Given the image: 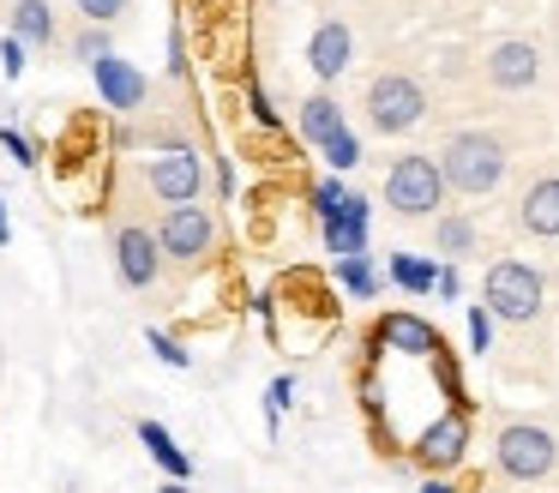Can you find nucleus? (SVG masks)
<instances>
[{"label": "nucleus", "mask_w": 559, "mask_h": 493, "mask_svg": "<svg viewBox=\"0 0 559 493\" xmlns=\"http://www.w3.org/2000/svg\"><path fill=\"white\" fill-rule=\"evenodd\" d=\"M181 72H187V31L169 24V79H181Z\"/></svg>", "instance_id": "obj_33"}, {"label": "nucleus", "mask_w": 559, "mask_h": 493, "mask_svg": "<svg viewBox=\"0 0 559 493\" xmlns=\"http://www.w3.org/2000/svg\"><path fill=\"white\" fill-rule=\"evenodd\" d=\"M542 295H547V277L535 271L530 259H499V265H487V277H481V307L506 325L542 319Z\"/></svg>", "instance_id": "obj_2"}, {"label": "nucleus", "mask_w": 559, "mask_h": 493, "mask_svg": "<svg viewBox=\"0 0 559 493\" xmlns=\"http://www.w3.org/2000/svg\"><path fill=\"white\" fill-rule=\"evenodd\" d=\"M469 349H475V355L493 349V313H487V307H469Z\"/></svg>", "instance_id": "obj_31"}, {"label": "nucleus", "mask_w": 559, "mask_h": 493, "mask_svg": "<svg viewBox=\"0 0 559 493\" xmlns=\"http://www.w3.org/2000/svg\"><path fill=\"white\" fill-rule=\"evenodd\" d=\"M433 379H439V391L451 397V409H469V391H463V373H457V355H451V349L433 355Z\"/></svg>", "instance_id": "obj_25"}, {"label": "nucleus", "mask_w": 559, "mask_h": 493, "mask_svg": "<svg viewBox=\"0 0 559 493\" xmlns=\"http://www.w3.org/2000/svg\"><path fill=\"white\" fill-rule=\"evenodd\" d=\"M13 240V211H7V199H0V247Z\"/></svg>", "instance_id": "obj_37"}, {"label": "nucleus", "mask_w": 559, "mask_h": 493, "mask_svg": "<svg viewBox=\"0 0 559 493\" xmlns=\"http://www.w3.org/2000/svg\"><path fill=\"white\" fill-rule=\"evenodd\" d=\"M163 240H157V228H145V223H121L115 228V271H121V283L127 289H151L157 283V271H163Z\"/></svg>", "instance_id": "obj_9"}, {"label": "nucleus", "mask_w": 559, "mask_h": 493, "mask_svg": "<svg viewBox=\"0 0 559 493\" xmlns=\"http://www.w3.org/2000/svg\"><path fill=\"white\" fill-rule=\"evenodd\" d=\"M439 301H457L463 295V277H457V265H439V289H433Z\"/></svg>", "instance_id": "obj_34"}, {"label": "nucleus", "mask_w": 559, "mask_h": 493, "mask_svg": "<svg viewBox=\"0 0 559 493\" xmlns=\"http://www.w3.org/2000/svg\"><path fill=\"white\" fill-rule=\"evenodd\" d=\"M145 187L163 204H199V192H205V156L193 144H169L163 156L145 163Z\"/></svg>", "instance_id": "obj_7"}, {"label": "nucleus", "mask_w": 559, "mask_h": 493, "mask_svg": "<svg viewBox=\"0 0 559 493\" xmlns=\"http://www.w3.org/2000/svg\"><path fill=\"white\" fill-rule=\"evenodd\" d=\"M493 463L506 481H547L559 463V439L542 421H506L493 439Z\"/></svg>", "instance_id": "obj_3"}, {"label": "nucleus", "mask_w": 559, "mask_h": 493, "mask_svg": "<svg viewBox=\"0 0 559 493\" xmlns=\"http://www.w3.org/2000/svg\"><path fill=\"white\" fill-rule=\"evenodd\" d=\"M139 445H145L151 463H157L169 481H193V457H187L181 445H175V433L163 427V421H139Z\"/></svg>", "instance_id": "obj_17"}, {"label": "nucleus", "mask_w": 559, "mask_h": 493, "mask_svg": "<svg viewBox=\"0 0 559 493\" xmlns=\"http://www.w3.org/2000/svg\"><path fill=\"white\" fill-rule=\"evenodd\" d=\"M415 463L427 469V476H451V469L469 457V409H445V415H433L421 433H415Z\"/></svg>", "instance_id": "obj_8"}, {"label": "nucleus", "mask_w": 559, "mask_h": 493, "mask_svg": "<svg viewBox=\"0 0 559 493\" xmlns=\"http://www.w3.org/2000/svg\"><path fill=\"white\" fill-rule=\"evenodd\" d=\"M145 349H151V355L163 361V367H175V373H187V367H193V355H187V349L175 343L169 331H157V325H151V331H145Z\"/></svg>", "instance_id": "obj_28"}, {"label": "nucleus", "mask_w": 559, "mask_h": 493, "mask_svg": "<svg viewBox=\"0 0 559 493\" xmlns=\"http://www.w3.org/2000/svg\"><path fill=\"white\" fill-rule=\"evenodd\" d=\"M343 127H349V120H343V103H337L331 91H313V96L301 103V139H307V144H319V151H325V144L337 139Z\"/></svg>", "instance_id": "obj_18"}, {"label": "nucleus", "mask_w": 559, "mask_h": 493, "mask_svg": "<svg viewBox=\"0 0 559 493\" xmlns=\"http://www.w3.org/2000/svg\"><path fill=\"white\" fill-rule=\"evenodd\" d=\"M103 55H115V48H109V24H85V31L73 36V60H79V67H97Z\"/></svg>", "instance_id": "obj_27"}, {"label": "nucleus", "mask_w": 559, "mask_h": 493, "mask_svg": "<svg viewBox=\"0 0 559 493\" xmlns=\"http://www.w3.org/2000/svg\"><path fill=\"white\" fill-rule=\"evenodd\" d=\"M253 319L265 325L271 337H277V295H253Z\"/></svg>", "instance_id": "obj_35"}, {"label": "nucleus", "mask_w": 559, "mask_h": 493, "mask_svg": "<svg viewBox=\"0 0 559 493\" xmlns=\"http://www.w3.org/2000/svg\"><path fill=\"white\" fill-rule=\"evenodd\" d=\"M157 240H163V253H169V259L199 265V259H211V253H217V216H211L205 204H169V211H163V223H157Z\"/></svg>", "instance_id": "obj_6"}, {"label": "nucleus", "mask_w": 559, "mask_h": 493, "mask_svg": "<svg viewBox=\"0 0 559 493\" xmlns=\"http://www.w3.org/2000/svg\"><path fill=\"white\" fill-rule=\"evenodd\" d=\"M307 204H313V216L319 223H331V216L349 204V187H343L337 175H325V180H313V192H307Z\"/></svg>", "instance_id": "obj_23"}, {"label": "nucleus", "mask_w": 559, "mask_h": 493, "mask_svg": "<svg viewBox=\"0 0 559 493\" xmlns=\"http://www.w3.org/2000/svg\"><path fill=\"white\" fill-rule=\"evenodd\" d=\"M518 223L535 240H559V175L530 180V192L518 199Z\"/></svg>", "instance_id": "obj_15"}, {"label": "nucleus", "mask_w": 559, "mask_h": 493, "mask_svg": "<svg viewBox=\"0 0 559 493\" xmlns=\"http://www.w3.org/2000/svg\"><path fill=\"white\" fill-rule=\"evenodd\" d=\"M79 12H85V24H115L127 12V0H79Z\"/></svg>", "instance_id": "obj_32"}, {"label": "nucleus", "mask_w": 559, "mask_h": 493, "mask_svg": "<svg viewBox=\"0 0 559 493\" xmlns=\"http://www.w3.org/2000/svg\"><path fill=\"white\" fill-rule=\"evenodd\" d=\"M331 277H337V289H343L349 301H373V295H379L373 253H355V259H337V265H331Z\"/></svg>", "instance_id": "obj_21"}, {"label": "nucleus", "mask_w": 559, "mask_h": 493, "mask_svg": "<svg viewBox=\"0 0 559 493\" xmlns=\"http://www.w3.org/2000/svg\"><path fill=\"white\" fill-rule=\"evenodd\" d=\"M481 67H487V84H493V91H530V84L542 79V48L523 43V36H506V43L487 48Z\"/></svg>", "instance_id": "obj_11"}, {"label": "nucleus", "mask_w": 559, "mask_h": 493, "mask_svg": "<svg viewBox=\"0 0 559 493\" xmlns=\"http://www.w3.org/2000/svg\"><path fill=\"white\" fill-rule=\"evenodd\" d=\"M0 151L13 156L19 168H37V144H31V139H25V132H19V127H0Z\"/></svg>", "instance_id": "obj_29"}, {"label": "nucleus", "mask_w": 559, "mask_h": 493, "mask_svg": "<svg viewBox=\"0 0 559 493\" xmlns=\"http://www.w3.org/2000/svg\"><path fill=\"white\" fill-rule=\"evenodd\" d=\"M157 493H193V481H163Z\"/></svg>", "instance_id": "obj_38"}, {"label": "nucleus", "mask_w": 559, "mask_h": 493, "mask_svg": "<svg viewBox=\"0 0 559 493\" xmlns=\"http://www.w3.org/2000/svg\"><path fill=\"white\" fill-rule=\"evenodd\" d=\"M367 361H379L385 349H397V355H415V361H433L439 349H445V337L433 331V325L421 319V313H385V319L373 325V337H367Z\"/></svg>", "instance_id": "obj_10"}, {"label": "nucleus", "mask_w": 559, "mask_h": 493, "mask_svg": "<svg viewBox=\"0 0 559 493\" xmlns=\"http://www.w3.org/2000/svg\"><path fill=\"white\" fill-rule=\"evenodd\" d=\"M91 79H97L103 108H115V115H133V108L145 103V72H139L133 60H121V55H103L97 67H91Z\"/></svg>", "instance_id": "obj_13"}, {"label": "nucleus", "mask_w": 559, "mask_h": 493, "mask_svg": "<svg viewBox=\"0 0 559 493\" xmlns=\"http://www.w3.org/2000/svg\"><path fill=\"white\" fill-rule=\"evenodd\" d=\"M241 96H247V120H253L259 132H277V127H283L277 103H271V91H265L259 79H247V84H241Z\"/></svg>", "instance_id": "obj_22"}, {"label": "nucleus", "mask_w": 559, "mask_h": 493, "mask_svg": "<svg viewBox=\"0 0 559 493\" xmlns=\"http://www.w3.org/2000/svg\"><path fill=\"white\" fill-rule=\"evenodd\" d=\"M367 223H373V199H367V192H349V204H343L331 223H319L331 259H355V253H367Z\"/></svg>", "instance_id": "obj_14"}, {"label": "nucleus", "mask_w": 559, "mask_h": 493, "mask_svg": "<svg viewBox=\"0 0 559 493\" xmlns=\"http://www.w3.org/2000/svg\"><path fill=\"white\" fill-rule=\"evenodd\" d=\"M385 204L397 216H433L439 204H445V168H439V156H397V163L385 168Z\"/></svg>", "instance_id": "obj_4"}, {"label": "nucleus", "mask_w": 559, "mask_h": 493, "mask_svg": "<svg viewBox=\"0 0 559 493\" xmlns=\"http://www.w3.org/2000/svg\"><path fill=\"white\" fill-rule=\"evenodd\" d=\"M319 156H325V168H331V175H349V168L361 163V139H355V127H343L337 139H331L325 151H319Z\"/></svg>", "instance_id": "obj_24"}, {"label": "nucleus", "mask_w": 559, "mask_h": 493, "mask_svg": "<svg viewBox=\"0 0 559 493\" xmlns=\"http://www.w3.org/2000/svg\"><path fill=\"white\" fill-rule=\"evenodd\" d=\"M506 144L493 139V132L481 127H463L445 139V151H439V168H445V187L463 192V199H481V192H493L499 180H506Z\"/></svg>", "instance_id": "obj_1"}, {"label": "nucleus", "mask_w": 559, "mask_h": 493, "mask_svg": "<svg viewBox=\"0 0 559 493\" xmlns=\"http://www.w3.org/2000/svg\"><path fill=\"white\" fill-rule=\"evenodd\" d=\"M7 31H13L19 43H31V48H55V43H61V24H55L49 0H13Z\"/></svg>", "instance_id": "obj_16"}, {"label": "nucleus", "mask_w": 559, "mask_h": 493, "mask_svg": "<svg viewBox=\"0 0 559 493\" xmlns=\"http://www.w3.org/2000/svg\"><path fill=\"white\" fill-rule=\"evenodd\" d=\"M349 60H355V36H349V24L343 19H319L313 24V36H307V67H313V79H343L349 72Z\"/></svg>", "instance_id": "obj_12"}, {"label": "nucleus", "mask_w": 559, "mask_h": 493, "mask_svg": "<svg viewBox=\"0 0 559 493\" xmlns=\"http://www.w3.org/2000/svg\"><path fill=\"white\" fill-rule=\"evenodd\" d=\"M385 277L403 289V295H433V289H439V265L421 259V253H391Z\"/></svg>", "instance_id": "obj_20"}, {"label": "nucleus", "mask_w": 559, "mask_h": 493, "mask_svg": "<svg viewBox=\"0 0 559 493\" xmlns=\"http://www.w3.org/2000/svg\"><path fill=\"white\" fill-rule=\"evenodd\" d=\"M25 48H31V43H19L13 31L0 36V72H7V79H19V72L31 67V60H25Z\"/></svg>", "instance_id": "obj_30"}, {"label": "nucleus", "mask_w": 559, "mask_h": 493, "mask_svg": "<svg viewBox=\"0 0 559 493\" xmlns=\"http://www.w3.org/2000/svg\"><path fill=\"white\" fill-rule=\"evenodd\" d=\"M421 493H457V481L451 476H421Z\"/></svg>", "instance_id": "obj_36"}, {"label": "nucleus", "mask_w": 559, "mask_h": 493, "mask_svg": "<svg viewBox=\"0 0 559 493\" xmlns=\"http://www.w3.org/2000/svg\"><path fill=\"white\" fill-rule=\"evenodd\" d=\"M475 247H481V228H475L469 216H457V211L433 216V253H445V265L469 259Z\"/></svg>", "instance_id": "obj_19"}, {"label": "nucleus", "mask_w": 559, "mask_h": 493, "mask_svg": "<svg viewBox=\"0 0 559 493\" xmlns=\"http://www.w3.org/2000/svg\"><path fill=\"white\" fill-rule=\"evenodd\" d=\"M367 120H373V132H385V139L415 132L427 120V91L409 72H379V79L367 84Z\"/></svg>", "instance_id": "obj_5"}, {"label": "nucleus", "mask_w": 559, "mask_h": 493, "mask_svg": "<svg viewBox=\"0 0 559 493\" xmlns=\"http://www.w3.org/2000/svg\"><path fill=\"white\" fill-rule=\"evenodd\" d=\"M295 403V373H277L271 379V391H265V433L277 439V427H283V409Z\"/></svg>", "instance_id": "obj_26"}]
</instances>
